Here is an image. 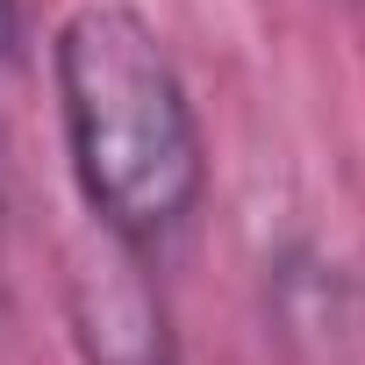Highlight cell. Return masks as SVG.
<instances>
[{"instance_id":"1","label":"cell","mask_w":365,"mask_h":365,"mask_svg":"<svg viewBox=\"0 0 365 365\" xmlns=\"http://www.w3.org/2000/svg\"><path fill=\"white\" fill-rule=\"evenodd\" d=\"M51 86L86 222L165 258L208 208V136L165 36L122 0H86L51 36Z\"/></svg>"},{"instance_id":"2","label":"cell","mask_w":365,"mask_h":365,"mask_svg":"<svg viewBox=\"0 0 365 365\" xmlns=\"http://www.w3.org/2000/svg\"><path fill=\"white\" fill-rule=\"evenodd\" d=\"M150 265L158 258L115 244L93 222L65 251V329L79 365H179L172 308Z\"/></svg>"},{"instance_id":"3","label":"cell","mask_w":365,"mask_h":365,"mask_svg":"<svg viewBox=\"0 0 365 365\" xmlns=\"http://www.w3.org/2000/svg\"><path fill=\"white\" fill-rule=\"evenodd\" d=\"M265 329L294 365H336L365 329V294L329 251L294 237L265 258Z\"/></svg>"},{"instance_id":"4","label":"cell","mask_w":365,"mask_h":365,"mask_svg":"<svg viewBox=\"0 0 365 365\" xmlns=\"http://www.w3.org/2000/svg\"><path fill=\"white\" fill-rule=\"evenodd\" d=\"M15 43H22V8H15V0H0V65L15 58Z\"/></svg>"}]
</instances>
